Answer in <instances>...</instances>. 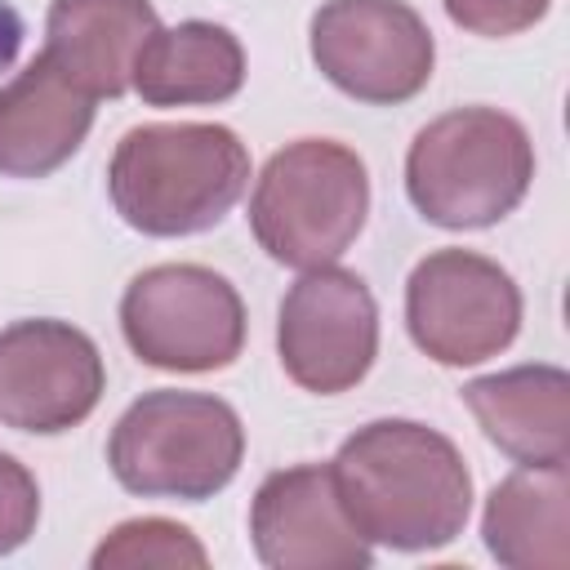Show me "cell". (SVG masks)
I'll return each instance as SVG.
<instances>
[{"label":"cell","mask_w":570,"mask_h":570,"mask_svg":"<svg viewBox=\"0 0 570 570\" xmlns=\"http://www.w3.org/2000/svg\"><path fill=\"white\" fill-rule=\"evenodd\" d=\"M107 392L98 343L71 321L36 316L0 330V423L58 436L85 423Z\"/></svg>","instance_id":"10"},{"label":"cell","mask_w":570,"mask_h":570,"mask_svg":"<svg viewBox=\"0 0 570 570\" xmlns=\"http://www.w3.org/2000/svg\"><path fill=\"white\" fill-rule=\"evenodd\" d=\"M18 45H22V18H18L13 4L0 0V71L18 58Z\"/></svg>","instance_id":"20"},{"label":"cell","mask_w":570,"mask_h":570,"mask_svg":"<svg viewBox=\"0 0 570 570\" xmlns=\"http://www.w3.org/2000/svg\"><path fill=\"white\" fill-rule=\"evenodd\" d=\"M245 85L240 40L209 18L156 27L134 58L129 89L147 107H214L236 98Z\"/></svg>","instance_id":"15"},{"label":"cell","mask_w":570,"mask_h":570,"mask_svg":"<svg viewBox=\"0 0 570 570\" xmlns=\"http://www.w3.org/2000/svg\"><path fill=\"white\" fill-rule=\"evenodd\" d=\"M94 129V98L45 53L0 85V178H49Z\"/></svg>","instance_id":"12"},{"label":"cell","mask_w":570,"mask_h":570,"mask_svg":"<svg viewBox=\"0 0 570 570\" xmlns=\"http://www.w3.org/2000/svg\"><path fill=\"white\" fill-rule=\"evenodd\" d=\"M276 356L289 383L316 396L356 387L379 356V303L370 285L338 267H307L281 298Z\"/></svg>","instance_id":"9"},{"label":"cell","mask_w":570,"mask_h":570,"mask_svg":"<svg viewBox=\"0 0 570 570\" xmlns=\"http://www.w3.org/2000/svg\"><path fill=\"white\" fill-rule=\"evenodd\" d=\"M534 183V142L499 107H454L428 120L405 151L410 205L445 232L503 223Z\"/></svg>","instance_id":"3"},{"label":"cell","mask_w":570,"mask_h":570,"mask_svg":"<svg viewBox=\"0 0 570 570\" xmlns=\"http://www.w3.org/2000/svg\"><path fill=\"white\" fill-rule=\"evenodd\" d=\"M249 187V151L214 120L134 125L107 160V196L142 236H196L218 227Z\"/></svg>","instance_id":"2"},{"label":"cell","mask_w":570,"mask_h":570,"mask_svg":"<svg viewBox=\"0 0 570 570\" xmlns=\"http://www.w3.org/2000/svg\"><path fill=\"white\" fill-rule=\"evenodd\" d=\"M240 459V414L214 392H142L107 436L111 476L142 499L205 503L232 485Z\"/></svg>","instance_id":"5"},{"label":"cell","mask_w":570,"mask_h":570,"mask_svg":"<svg viewBox=\"0 0 570 570\" xmlns=\"http://www.w3.org/2000/svg\"><path fill=\"white\" fill-rule=\"evenodd\" d=\"M485 552L508 570L570 566V472L566 463L508 472L481 512Z\"/></svg>","instance_id":"16"},{"label":"cell","mask_w":570,"mask_h":570,"mask_svg":"<svg viewBox=\"0 0 570 570\" xmlns=\"http://www.w3.org/2000/svg\"><path fill=\"white\" fill-rule=\"evenodd\" d=\"M463 405L485 441L521 468L570 459V374L561 365H512L463 383Z\"/></svg>","instance_id":"14"},{"label":"cell","mask_w":570,"mask_h":570,"mask_svg":"<svg viewBox=\"0 0 570 570\" xmlns=\"http://www.w3.org/2000/svg\"><path fill=\"white\" fill-rule=\"evenodd\" d=\"M352 525L392 552H436L472 517V472L459 445L414 419H374L330 459Z\"/></svg>","instance_id":"1"},{"label":"cell","mask_w":570,"mask_h":570,"mask_svg":"<svg viewBox=\"0 0 570 570\" xmlns=\"http://www.w3.org/2000/svg\"><path fill=\"white\" fill-rule=\"evenodd\" d=\"M316 71L347 98L396 107L428 89L436 40L405 0H325L307 27Z\"/></svg>","instance_id":"8"},{"label":"cell","mask_w":570,"mask_h":570,"mask_svg":"<svg viewBox=\"0 0 570 570\" xmlns=\"http://www.w3.org/2000/svg\"><path fill=\"white\" fill-rule=\"evenodd\" d=\"M370 218V169L334 138H294L267 156L249 191L258 249L294 272L338 263Z\"/></svg>","instance_id":"4"},{"label":"cell","mask_w":570,"mask_h":570,"mask_svg":"<svg viewBox=\"0 0 570 570\" xmlns=\"http://www.w3.org/2000/svg\"><path fill=\"white\" fill-rule=\"evenodd\" d=\"M129 352L169 374L227 370L245 347V303L236 285L200 263H156L120 294Z\"/></svg>","instance_id":"6"},{"label":"cell","mask_w":570,"mask_h":570,"mask_svg":"<svg viewBox=\"0 0 570 570\" xmlns=\"http://www.w3.org/2000/svg\"><path fill=\"white\" fill-rule=\"evenodd\" d=\"M441 4H445V18L463 27L468 36L503 40V36H521L534 22H543L552 0H441Z\"/></svg>","instance_id":"18"},{"label":"cell","mask_w":570,"mask_h":570,"mask_svg":"<svg viewBox=\"0 0 570 570\" xmlns=\"http://www.w3.org/2000/svg\"><path fill=\"white\" fill-rule=\"evenodd\" d=\"M89 566L94 570H138V566L174 570V566H209V552L187 525L169 517H134L102 534Z\"/></svg>","instance_id":"17"},{"label":"cell","mask_w":570,"mask_h":570,"mask_svg":"<svg viewBox=\"0 0 570 570\" xmlns=\"http://www.w3.org/2000/svg\"><path fill=\"white\" fill-rule=\"evenodd\" d=\"M40 521V485L13 454L0 450V557L18 552Z\"/></svg>","instance_id":"19"},{"label":"cell","mask_w":570,"mask_h":570,"mask_svg":"<svg viewBox=\"0 0 570 570\" xmlns=\"http://www.w3.org/2000/svg\"><path fill=\"white\" fill-rule=\"evenodd\" d=\"M405 330L436 365H481L512 347L521 289L508 267L476 249H432L405 281Z\"/></svg>","instance_id":"7"},{"label":"cell","mask_w":570,"mask_h":570,"mask_svg":"<svg viewBox=\"0 0 570 570\" xmlns=\"http://www.w3.org/2000/svg\"><path fill=\"white\" fill-rule=\"evenodd\" d=\"M160 27L151 0H53L45 13V58L94 102L129 94L134 58Z\"/></svg>","instance_id":"13"},{"label":"cell","mask_w":570,"mask_h":570,"mask_svg":"<svg viewBox=\"0 0 570 570\" xmlns=\"http://www.w3.org/2000/svg\"><path fill=\"white\" fill-rule=\"evenodd\" d=\"M249 543L272 570H365L374 543L352 525L330 463L267 472L249 499Z\"/></svg>","instance_id":"11"}]
</instances>
